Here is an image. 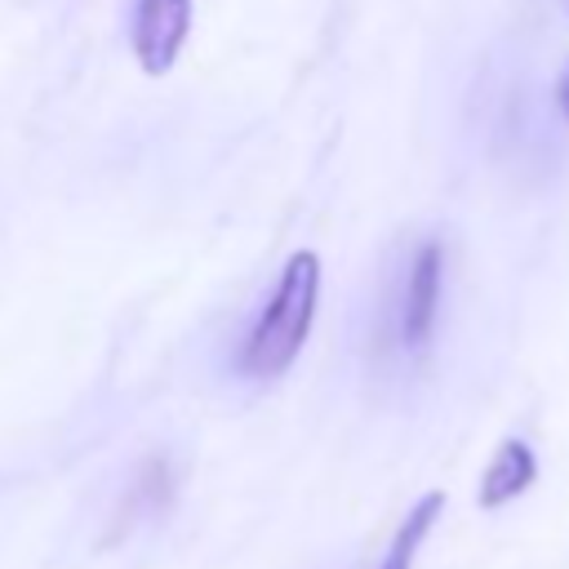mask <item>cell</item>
Here are the masks:
<instances>
[{
  "instance_id": "obj_5",
  "label": "cell",
  "mask_w": 569,
  "mask_h": 569,
  "mask_svg": "<svg viewBox=\"0 0 569 569\" xmlns=\"http://www.w3.org/2000/svg\"><path fill=\"white\" fill-rule=\"evenodd\" d=\"M440 511H445V493H440V489L422 493V498L409 507V516L400 520V529H396V538H391V547H387V556H382L378 569H413V560H418L427 533L436 529Z\"/></svg>"
},
{
  "instance_id": "obj_3",
  "label": "cell",
  "mask_w": 569,
  "mask_h": 569,
  "mask_svg": "<svg viewBox=\"0 0 569 569\" xmlns=\"http://www.w3.org/2000/svg\"><path fill=\"white\" fill-rule=\"evenodd\" d=\"M191 31V0H138L133 4V58L147 76H164Z\"/></svg>"
},
{
  "instance_id": "obj_1",
  "label": "cell",
  "mask_w": 569,
  "mask_h": 569,
  "mask_svg": "<svg viewBox=\"0 0 569 569\" xmlns=\"http://www.w3.org/2000/svg\"><path fill=\"white\" fill-rule=\"evenodd\" d=\"M316 298H320V258L311 249H298L280 267V280L271 289L267 307L258 311L253 329L244 333L240 373H249V378H276V373H284L298 360L302 342L311 338Z\"/></svg>"
},
{
  "instance_id": "obj_6",
  "label": "cell",
  "mask_w": 569,
  "mask_h": 569,
  "mask_svg": "<svg viewBox=\"0 0 569 569\" xmlns=\"http://www.w3.org/2000/svg\"><path fill=\"white\" fill-rule=\"evenodd\" d=\"M560 116H565V124H569V76L560 80Z\"/></svg>"
},
{
  "instance_id": "obj_2",
  "label": "cell",
  "mask_w": 569,
  "mask_h": 569,
  "mask_svg": "<svg viewBox=\"0 0 569 569\" xmlns=\"http://www.w3.org/2000/svg\"><path fill=\"white\" fill-rule=\"evenodd\" d=\"M440 284H445V249L440 240H422L409 276H405V293H400V342L409 351H422L436 333V316H440Z\"/></svg>"
},
{
  "instance_id": "obj_4",
  "label": "cell",
  "mask_w": 569,
  "mask_h": 569,
  "mask_svg": "<svg viewBox=\"0 0 569 569\" xmlns=\"http://www.w3.org/2000/svg\"><path fill=\"white\" fill-rule=\"evenodd\" d=\"M533 480H538V458H533V449H529L525 440L507 436V440L493 449V458H489V467H485V476H480L476 502H480V511H498V507L516 502Z\"/></svg>"
}]
</instances>
